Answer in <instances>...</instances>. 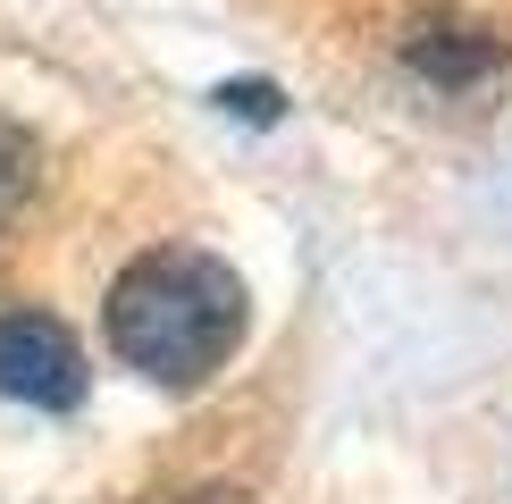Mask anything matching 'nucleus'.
I'll use <instances>...</instances> for the list:
<instances>
[{
	"label": "nucleus",
	"instance_id": "2",
	"mask_svg": "<svg viewBox=\"0 0 512 504\" xmlns=\"http://www.w3.org/2000/svg\"><path fill=\"white\" fill-rule=\"evenodd\" d=\"M0 395L34 412L84 404V353L51 311H0Z\"/></svg>",
	"mask_w": 512,
	"mask_h": 504
},
{
	"label": "nucleus",
	"instance_id": "4",
	"mask_svg": "<svg viewBox=\"0 0 512 504\" xmlns=\"http://www.w3.org/2000/svg\"><path fill=\"white\" fill-rule=\"evenodd\" d=\"M219 101H236L244 118H277V101H269V84H236V93H219Z\"/></svg>",
	"mask_w": 512,
	"mask_h": 504
},
{
	"label": "nucleus",
	"instance_id": "3",
	"mask_svg": "<svg viewBox=\"0 0 512 504\" xmlns=\"http://www.w3.org/2000/svg\"><path fill=\"white\" fill-rule=\"evenodd\" d=\"M26 185H34V143H26V126L0 118V219L26 202Z\"/></svg>",
	"mask_w": 512,
	"mask_h": 504
},
{
	"label": "nucleus",
	"instance_id": "1",
	"mask_svg": "<svg viewBox=\"0 0 512 504\" xmlns=\"http://www.w3.org/2000/svg\"><path fill=\"white\" fill-rule=\"evenodd\" d=\"M101 328L135 378L185 395L210 370H227V353L244 345V278L202 244H152L110 278Z\"/></svg>",
	"mask_w": 512,
	"mask_h": 504
}]
</instances>
